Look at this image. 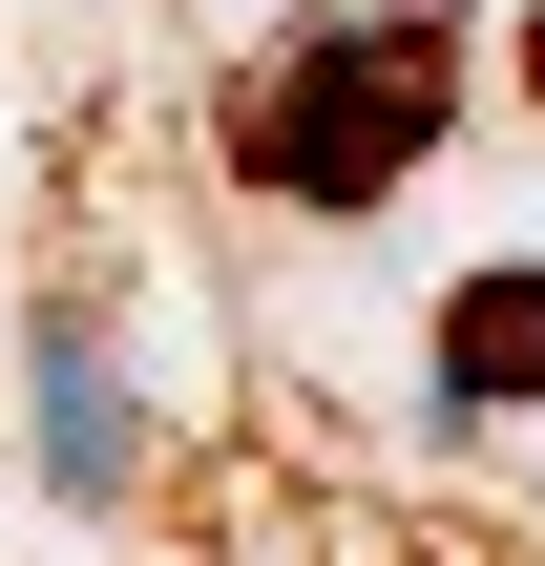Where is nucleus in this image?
Segmentation results:
<instances>
[{"instance_id": "f257e3e1", "label": "nucleus", "mask_w": 545, "mask_h": 566, "mask_svg": "<svg viewBox=\"0 0 545 566\" xmlns=\"http://www.w3.org/2000/svg\"><path fill=\"white\" fill-rule=\"evenodd\" d=\"M462 105V0H315L252 84H231V168L294 210H378Z\"/></svg>"}, {"instance_id": "20e7f679", "label": "nucleus", "mask_w": 545, "mask_h": 566, "mask_svg": "<svg viewBox=\"0 0 545 566\" xmlns=\"http://www.w3.org/2000/svg\"><path fill=\"white\" fill-rule=\"evenodd\" d=\"M525 84H545V21H525Z\"/></svg>"}, {"instance_id": "7ed1b4c3", "label": "nucleus", "mask_w": 545, "mask_h": 566, "mask_svg": "<svg viewBox=\"0 0 545 566\" xmlns=\"http://www.w3.org/2000/svg\"><path fill=\"white\" fill-rule=\"evenodd\" d=\"M42 483H84V504L126 483V378H105L84 336H42Z\"/></svg>"}, {"instance_id": "f03ea898", "label": "nucleus", "mask_w": 545, "mask_h": 566, "mask_svg": "<svg viewBox=\"0 0 545 566\" xmlns=\"http://www.w3.org/2000/svg\"><path fill=\"white\" fill-rule=\"evenodd\" d=\"M441 399H462V420H504V399H545V273H483V294L441 315Z\"/></svg>"}]
</instances>
